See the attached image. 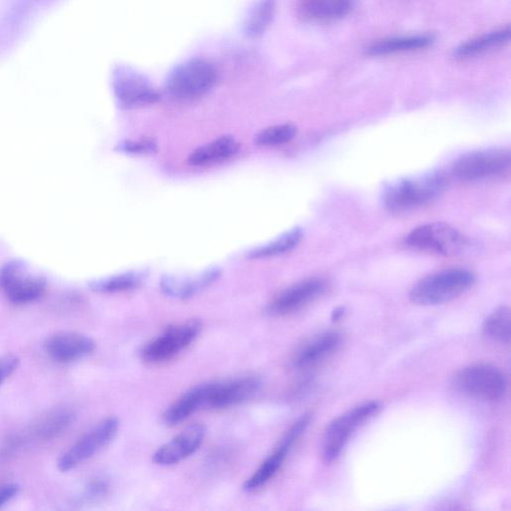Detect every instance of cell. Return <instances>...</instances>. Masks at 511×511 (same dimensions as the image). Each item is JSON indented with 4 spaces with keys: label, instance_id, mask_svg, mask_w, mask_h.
<instances>
[{
    "label": "cell",
    "instance_id": "cell-4",
    "mask_svg": "<svg viewBox=\"0 0 511 511\" xmlns=\"http://www.w3.org/2000/svg\"><path fill=\"white\" fill-rule=\"evenodd\" d=\"M510 163L508 149H485L460 158L452 165V173L455 178L465 182L491 179L507 175Z\"/></svg>",
    "mask_w": 511,
    "mask_h": 511
},
{
    "label": "cell",
    "instance_id": "cell-25",
    "mask_svg": "<svg viewBox=\"0 0 511 511\" xmlns=\"http://www.w3.org/2000/svg\"><path fill=\"white\" fill-rule=\"evenodd\" d=\"M147 278L145 271H127V273L94 279L91 289L98 293L114 294L138 289Z\"/></svg>",
    "mask_w": 511,
    "mask_h": 511
},
{
    "label": "cell",
    "instance_id": "cell-33",
    "mask_svg": "<svg viewBox=\"0 0 511 511\" xmlns=\"http://www.w3.org/2000/svg\"><path fill=\"white\" fill-rule=\"evenodd\" d=\"M345 311H346V309L343 308V307L335 308V309L333 311V313H332V316H331V317H332V321H333V322H338L339 319H341V318H342V316L345 315Z\"/></svg>",
    "mask_w": 511,
    "mask_h": 511
},
{
    "label": "cell",
    "instance_id": "cell-18",
    "mask_svg": "<svg viewBox=\"0 0 511 511\" xmlns=\"http://www.w3.org/2000/svg\"><path fill=\"white\" fill-rule=\"evenodd\" d=\"M221 276V269L213 267L203 271L195 277L178 278L165 276L160 283L161 290L169 297L178 300H187L206 289Z\"/></svg>",
    "mask_w": 511,
    "mask_h": 511
},
{
    "label": "cell",
    "instance_id": "cell-30",
    "mask_svg": "<svg viewBox=\"0 0 511 511\" xmlns=\"http://www.w3.org/2000/svg\"><path fill=\"white\" fill-rule=\"evenodd\" d=\"M123 153L133 155H148L157 152V144L153 140L124 141L117 148Z\"/></svg>",
    "mask_w": 511,
    "mask_h": 511
},
{
    "label": "cell",
    "instance_id": "cell-20",
    "mask_svg": "<svg viewBox=\"0 0 511 511\" xmlns=\"http://www.w3.org/2000/svg\"><path fill=\"white\" fill-rule=\"evenodd\" d=\"M354 3L348 0H309L299 4L303 19L311 21H330L345 18L353 11Z\"/></svg>",
    "mask_w": 511,
    "mask_h": 511
},
{
    "label": "cell",
    "instance_id": "cell-24",
    "mask_svg": "<svg viewBox=\"0 0 511 511\" xmlns=\"http://www.w3.org/2000/svg\"><path fill=\"white\" fill-rule=\"evenodd\" d=\"M74 421V413L67 407H56L40 417L32 427V434L39 441L58 436Z\"/></svg>",
    "mask_w": 511,
    "mask_h": 511
},
{
    "label": "cell",
    "instance_id": "cell-9",
    "mask_svg": "<svg viewBox=\"0 0 511 511\" xmlns=\"http://www.w3.org/2000/svg\"><path fill=\"white\" fill-rule=\"evenodd\" d=\"M0 287L8 300L22 305L42 297L46 282L43 277L30 274L26 263L13 260L0 269Z\"/></svg>",
    "mask_w": 511,
    "mask_h": 511
},
{
    "label": "cell",
    "instance_id": "cell-31",
    "mask_svg": "<svg viewBox=\"0 0 511 511\" xmlns=\"http://www.w3.org/2000/svg\"><path fill=\"white\" fill-rule=\"evenodd\" d=\"M20 365V359L13 355L0 356V385L14 373Z\"/></svg>",
    "mask_w": 511,
    "mask_h": 511
},
{
    "label": "cell",
    "instance_id": "cell-15",
    "mask_svg": "<svg viewBox=\"0 0 511 511\" xmlns=\"http://www.w3.org/2000/svg\"><path fill=\"white\" fill-rule=\"evenodd\" d=\"M206 428L203 425H192L176 436L154 453L153 461L158 466L169 467L185 460L195 453L203 444Z\"/></svg>",
    "mask_w": 511,
    "mask_h": 511
},
{
    "label": "cell",
    "instance_id": "cell-19",
    "mask_svg": "<svg viewBox=\"0 0 511 511\" xmlns=\"http://www.w3.org/2000/svg\"><path fill=\"white\" fill-rule=\"evenodd\" d=\"M239 149L240 144L234 138L223 136L192 152L188 161L193 166L216 164L235 156Z\"/></svg>",
    "mask_w": 511,
    "mask_h": 511
},
{
    "label": "cell",
    "instance_id": "cell-26",
    "mask_svg": "<svg viewBox=\"0 0 511 511\" xmlns=\"http://www.w3.org/2000/svg\"><path fill=\"white\" fill-rule=\"evenodd\" d=\"M303 237V230L299 227L294 228L275 239L274 241L255 248L248 253V258L266 259L292 251L300 244Z\"/></svg>",
    "mask_w": 511,
    "mask_h": 511
},
{
    "label": "cell",
    "instance_id": "cell-27",
    "mask_svg": "<svg viewBox=\"0 0 511 511\" xmlns=\"http://www.w3.org/2000/svg\"><path fill=\"white\" fill-rule=\"evenodd\" d=\"M275 13L274 2H260L255 4L247 13L244 21V34L249 37H259L265 34L273 21Z\"/></svg>",
    "mask_w": 511,
    "mask_h": 511
},
{
    "label": "cell",
    "instance_id": "cell-29",
    "mask_svg": "<svg viewBox=\"0 0 511 511\" xmlns=\"http://www.w3.org/2000/svg\"><path fill=\"white\" fill-rule=\"evenodd\" d=\"M297 127L293 124L271 126L256 136L255 142L260 146L274 147L283 145L295 138Z\"/></svg>",
    "mask_w": 511,
    "mask_h": 511
},
{
    "label": "cell",
    "instance_id": "cell-14",
    "mask_svg": "<svg viewBox=\"0 0 511 511\" xmlns=\"http://www.w3.org/2000/svg\"><path fill=\"white\" fill-rule=\"evenodd\" d=\"M326 282L323 279L313 278L295 284L279 293L270 303L269 313L274 316H286L295 313L310 305L326 292Z\"/></svg>",
    "mask_w": 511,
    "mask_h": 511
},
{
    "label": "cell",
    "instance_id": "cell-2",
    "mask_svg": "<svg viewBox=\"0 0 511 511\" xmlns=\"http://www.w3.org/2000/svg\"><path fill=\"white\" fill-rule=\"evenodd\" d=\"M476 283L470 271L451 269L431 274L415 283L410 298L417 305L436 306L457 299Z\"/></svg>",
    "mask_w": 511,
    "mask_h": 511
},
{
    "label": "cell",
    "instance_id": "cell-6",
    "mask_svg": "<svg viewBox=\"0 0 511 511\" xmlns=\"http://www.w3.org/2000/svg\"><path fill=\"white\" fill-rule=\"evenodd\" d=\"M454 381L462 393L486 402L499 401L507 389L505 373L491 365L467 366L458 373Z\"/></svg>",
    "mask_w": 511,
    "mask_h": 511
},
{
    "label": "cell",
    "instance_id": "cell-17",
    "mask_svg": "<svg viewBox=\"0 0 511 511\" xmlns=\"http://www.w3.org/2000/svg\"><path fill=\"white\" fill-rule=\"evenodd\" d=\"M44 347L54 361L70 363L90 355L95 349V342L82 334L59 333L51 335Z\"/></svg>",
    "mask_w": 511,
    "mask_h": 511
},
{
    "label": "cell",
    "instance_id": "cell-10",
    "mask_svg": "<svg viewBox=\"0 0 511 511\" xmlns=\"http://www.w3.org/2000/svg\"><path fill=\"white\" fill-rule=\"evenodd\" d=\"M112 85L115 98L124 108L146 106L160 99L159 92L149 80L127 66L115 67Z\"/></svg>",
    "mask_w": 511,
    "mask_h": 511
},
{
    "label": "cell",
    "instance_id": "cell-16",
    "mask_svg": "<svg viewBox=\"0 0 511 511\" xmlns=\"http://www.w3.org/2000/svg\"><path fill=\"white\" fill-rule=\"evenodd\" d=\"M342 345L341 334L324 332L314 335L295 351L292 364L295 369L310 370L326 361Z\"/></svg>",
    "mask_w": 511,
    "mask_h": 511
},
{
    "label": "cell",
    "instance_id": "cell-3",
    "mask_svg": "<svg viewBox=\"0 0 511 511\" xmlns=\"http://www.w3.org/2000/svg\"><path fill=\"white\" fill-rule=\"evenodd\" d=\"M218 82V70L205 59H190L175 67L167 78L168 93L174 98L192 100L210 92Z\"/></svg>",
    "mask_w": 511,
    "mask_h": 511
},
{
    "label": "cell",
    "instance_id": "cell-32",
    "mask_svg": "<svg viewBox=\"0 0 511 511\" xmlns=\"http://www.w3.org/2000/svg\"><path fill=\"white\" fill-rule=\"evenodd\" d=\"M20 491L19 485L16 484H5L0 486V507L6 505L13 499Z\"/></svg>",
    "mask_w": 511,
    "mask_h": 511
},
{
    "label": "cell",
    "instance_id": "cell-28",
    "mask_svg": "<svg viewBox=\"0 0 511 511\" xmlns=\"http://www.w3.org/2000/svg\"><path fill=\"white\" fill-rule=\"evenodd\" d=\"M510 310L501 307L485 318L483 334L491 341L509 343L511 334Z\"/></svg>",
    "mask_w": 511,
    "mask_h": 511
},
{
    "label": "cell",
    "instance_id": "cell-11",
    "mask_svg": "<svg viewBox=\"0 0 511 511\" xmlns=\"http://www.w3.org/2000/svg\"><path fill=\"white\" fill-rule=\"evenodd\" d=\"M119 421L115 417L107 418L98 423L79 441L62 454L59 460L61 471H68L94 457L108 445L117 435Z\"/></svg>",
    "mask_w": 511,
    "mask_h": 511
},
{
    "label": "cell",
    "instance_id": "cell-12",
    "mask_svg": "<svg viewBox=\"0 0 511 511\" xmlns=\"http://www.w3.org/2000/svg\"><path fill=\"white\" fill-rule=\"evenodd\" d=\"M309 422L310 417L306 414L294 423V426L287 431L277 449L269 455V458L262 463L260 468L255 471V474L245 483L243 487L246 491L253 492L257 491L274 477L278 470L281 468L287 454L289 453L294 444L298 441V438L306 430Z\"/></svg>",
    "mask_w": 511,
    "mask_h": 511
},
{
    "label": "cell",
    "instance_id": "cell-23",
    "mask_svg": "<svg viewBox=\"0 0 511 511\" xmlns=\"http://www.w3.org/2000/svg\"><path fill=\"white\" fill-rule=\"evenodd\" d=\"M510 27L501 28L491 31L490 34L468 40L460 45L454 51L455 58L469 59L484 52L494 50L509 43Z\"/></svg>",
    "mask_w": 511,
    "mask_h": 511
},
{
    "label": "cell",
    "instance_id": "cell-22",
    "mask_svg": "<svg viewBox=\"0 0 511 511\" xmlns=\"http://www.w3.org/2000/svg\"><path fill=\"white\" fill-rule=\"evenodd\" d=\"M434 42L435 37L430 35L386 38L367 47L366 53L372 56H381L420 51L433 44Z\"/></svg>",
    "mask_w": 511,
    "mask_h": 511
},
{
    "label": "cell",
    "instance_id": "cell-5",
    "mask_svg": "<svg viewBox=\"0 0 511 511\" xmlns=\"http://www.w3.org/2000/svg\"><path fill=\"white\" fill-rule=\"evenodd\" d=\"M467 244L459 230L439 222L415 228L405 237V245L411 249L445 257L461 253Z\"/></svg>",
    "mask_w": 511,
    "mask_h": 511
},
{
    "label": "cell",
    "instance_id": "cell-1",
    "mask_svg": "<svg viewBox=\"0 0 511 511\" xmlns=\"http://www.w3.org/2000/svg\"><path fill=\"white\" fill-rule=\"evenodd\" d=\"M445 185V176L441 172L397 180L383 192V205L391 213L410 212L433 202Z\"/></svg>",
    "mask_w": 511,
    "mask_h": 511
},
{
    "label": "cell",
    "instance_id": "cell-8",
    "mask_svg": "<svg viewBox=\"0 0 511 511\" xmlns=\"http://www.w3.org/2000/svg\"><path fill=\"white\" fill-rule=\"evenodd\" d=\"M201 330V323L195 318L171 326L143 348L142 358L152 364L169 361L187 349Z\"/></svg>",
    "mask_w": 511,
    "mask_h": 511
},
{
    "label": "cell",
    "instance_id": "cell-13",
    "mask_svg": "<svg viewBox=\"0 0 511 511\" xmlns=\"http://www.w3.org/2000/svg\"><path fill=\"white\" fill-rule=\"evenodd\" d=\"M260 388L261 381L255 375H244L226 381L208 382L205 407L225 409L243 403L257 394Z\"/></svg>",
    "mask_w": 511,
    "mask_h": 511
},
{
    "label": "cell",
    "instance_id": "cell-21",
    "mask_svg": "<svg viewBox=\"0 0 511 511\" xmlns=\"http://www.w3.org/2000/svg\"><path fill=\"white\" fill-rule=\"evenodd\" d=\"M208 383L192 388L169 406L164 414L167 425L176 426L205 407Z\"/></svg>",
    "mask_w": 511,
    "mask_h": 511
},
{
    "label": "cell",
    "instance_id": "cell-7",
    "mask_svg": "<svg viewBox=\"0 0 511 511\" xmlns=\"http://www.w3.org/2000/svg\"><path fill=\"white\" fill-rule=\"evenodd\" d=\"M381 404L369 402L355 407L331 422L324 436L323 455L327 462L339 458L355 431L381 410Z\"/></svg>",
    "mask_w": 511,
    "mask_h": 511
}]
</instances>
